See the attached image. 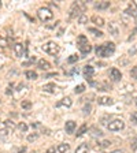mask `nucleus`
Masks as SVG:
<instances>
[{"label": "nucleus", "instance_id": "37998d69", "mask_svg": "<svg viewBox=\"0 0 137 153\" xmlns=\"http://www.w3.org/2000/svg\"><path fill=\"white\" fill-rule=\"evenodd\" d=\"M136 105H137V99H136Z\"/></svg>", "mask_w": 137, "mask_h": 153}, {"label": "nucleus", "instance_id": "7c9ffc66", "mask_svg": "<svg viewBox=\"0 0 137 153\" xmlns=\"http://www.w3.org/2000/svg\"><path fill=\"white\" fill-rule=\"evenodd\" d=\"M7 45H8V40H7L6 37H3V36H0V47L6 48Z\"/></svg>", "mask_w": 137, "mask_h": 153}, {"label": "nucleus", "instance_id": "4be33fe9", "mask_svg": "<svg viewBox=\"0 0 137 153\" xmlns=\"http://www.w3.org/2000/svg\"><path fill=\"white\" fill-rule=\"evenodd\" d=\"M69 149H70L69 143H61V145L58 146V152H59V153H66Z\"/></svg>", "mask_w": 137, "mask_h": 153}, {"label": "nucleus", "instance_id": "4c0bfd02", "mask_svg": "<svg viewBox=\"0 0 137 153\" xmlns=\"http://www.w3.org/2000/svg\"><path fill=\"white\" fill-rule=\"evenodd\" d=\"M130 118H132V122H133V124H136V126H137V112H133Z\"/></svg>", "mask_w": 137, "mask_h": 153}, {"label": "nucleus", "instance_id": "6ab92c4d", "mask_svg": "<svg viewBox=\"0 0 137 153\" xmlns=\"http://www.w3.org/2000/svg\"><path fill=\"white\" fill-rule=\"evenodd\" d=\"M44 92H49V93H54L56 90V85L55 83H48V85H44L43 86Z\"/></svg>", "mask_w": 137, "mask_h": 153}, {"label": "nucleus", "instance_id": "f8f14e48", "mask_svg": "<svg viewBox=\"0 0 137 153\" xmlns=\"http://www.w3.org/2000/svg\"><path fill=\"white\" fill-rule=\"evenodd\" d=\"M109 32H110V34H112L114 37H117V36H118V26H117V23H115V22H110Z\"/></svg>", "mask_w": 137, "mask_h": 153}, {"label": "nucleus", "instance_id": "c756f323", "mask_svg": "<svg viewBox=\"0 0 137 153\" xmlns=\"http://www.w3.org/2000/svg\"><path fill=\"white\" fill-rule=\"evenodd\" d=\"M18 130L22 131V133H26V131H28V124L23 123V122H21V123L18 124Z\"/></svg>", "mask_w": 137, "mask_h": 153}, {"label": "nucleus", "instance_id": "dca6fc26", "mask_svg": "<svg viewBox=\"0 0 137 153\" xmlns=\"http://www.w3.org/2000/svg\"><path fill=\"white\" fill-rule=\"evenodd\" d=\"M110 7V1H99V3H95V8L96 10H106Z\"/></svg>", "mask_w": 137, "mask_h": 153}, {"label": "nucleus", "instance_id": "72a5a7b5", "mask_svg": "<svg viewBox=\"0 0 137 153\" xmlns=\"http://www.w3.org/2000/svg\"><path fill=\"white\" fill-rule=\"evenodd\" d=\"M38 138V134L37 133H33V134H29L28 135V141L29 142H33V141H36Z\"/></svg>", "mask_w": 137, "mask_h": 153}, {"label": "nucleus", "instance_id": "473e14b6", "mask_svg": "<svg viewBox=\"0 0 137 153\" xmlns=\"http://www.w3.org/2000/svg\"><path fill=\"white\" fill-rule=\"evenodd\" d=\"M76 62H78V56H77V55H71V56L67 59V63L69 64H73V63H76Z\"/></svg>", "mask_w": 137, "mask_h": 153}, {"label": "nucleus", "instance_id": "a211bd4d", "mask_svg": "<svg viewBox=\"0 0 137 153\" xmlns=\"http://www.w3.org/2000/svg\"><path fill=\"white\" fill-rule=\"evenodd\" d=\"M80 51L82 55H88L91 51H92V45H89V42L85 45H82V47H80Z\"/></svg>", "mask_w": 137, "mask_h": 153}, {"label": "nucleus", "instance_id": "aec40b11", "mask_svg": "<svg viewBox=\"0 0 137 153\" xmlns=\"http://www.w3.org/2000/svg\"><path fill=\"white\" fill-rule=\"evenodd\" d=\"M85 44H88V38H86L85 36H78V38H77V45H78V48Z\"/></svg>", "mask_w": 137, "mask_h": 153}, {"label": "nucleus", "instance_id": "2eb2a0df", "mask_svg": "<svg viewBox=\"0 0 137 153\" xmlns=\"http://www.w3.org/2000/svg\"><path fill=\"white\" fill-rule=\"evenodd\" d=\"M37 64H38V68H41V70H48V68L51 67V64L48 63L45 59H40V60L37 62Z\"/></svg>", "mask_w": 137, "mask_h": 153}, {"label": "nucleus", "instance_id": "f3484780", "mask_svg": "<svg viewBox=\"0 0 137 153\" xmlns=\"http://www.w3.org/2000/svg\"><path fill=\"white\" fill-rule=\"evenodd\" d=\"M92 22L95 23L96 26H100L102 27L103 25H104V19L102 18V16H97V15H93L92 16Z\"/></svg>", "mask_w": 137, "mask_h": 153}, {"label": "nucleus", "instance_id": "7ed1b4c3", "mask_svg": "<svg viewBox=\"0 0 137 153\" xmlns=\"http://www.w3.org/2000/svg\"><path fill=\"white\" fill-rule=\"evenodd\" d=\"M124 127H125V122L122 120V119H114V120H111L107 124V128H109L110 131H119Z\"/></svg>", "mask_w": 137, "mask_h": 153}, {"label": "nucleus", "instance_id": "79ce46f5", "mask_svg": "<svg viewBox=\"0 0 137 153\" xmlns=\"http://www.w3.org/2000/svg\"><path fill=\"white\" fill-rule=\"evenodd\" d=\"M111 153H124V150L118 149V150H114V152H111Z\"/></svg>", "mask_w": 137, "mask_h": 153}, {"label": "nucleus", "instance_id": "b1692460", "mask_svg": "<svg viewBox=\"0 0 137 153\" xmlns=\"http://www.w3.org/2000/svg\"><path fill=\"white\" fill-rule=\"evenodd\" d=\"M88 32L92 33V34H95L96 37H102V36H103V33L100 32V30H97V29H95V27H89V29H88Z\"/></svg>", "mask_w": 137, "mask_h": 153}, {"label": "nucleus", "instance_id": "cd10ccee", "mask_svg": "<svg viewBox=\"0 0 137 153\" xmlns=\"http://www.w3.org/2000/svg\"><path fill=\"white\" fill-rule=\"evenodd\" d=\"M21 105H22V108H23V109H26V111L32 108V102L28 101V100H23V101L21 102Z\"/></svg>", "mask_w": 137, "mask_h": 153}, {"label": "nucleus", "instance_id": "c9c22d12", "mask_svg": "<svg viewBox=\"0 0 137 153\" xmlns=\"http://www.w3.org/2000/svg\"><path fill=\"white\" fill-rule=\"evenodd\" d=\"M78 22H80L81 25H84V23H86V22H88V16H86V15H84V14H82V15H81L80 18H78Z\"/></svg>", "mask_w": 137, "mask_h": 153}, {"label": "nucleus", "instance_id": "c03bdc74", "mask_svg": "<svg viewBox=\"0 0 137 153\" xmlns=\"http://www.w3.org/2000/svg\"><path fill=\"white\" fill-rule=\"evenodd\" d=\"M0 7H1V3H0Z\"/></svg>", "mask_w": 137, "mask_h": 153}, {"label": "nucleus", "instance_id": "58836bf2", "mask_svg": "<svg viewBox=\"0 0 137 153\" xmlns=\"http://www.w3.org/2000/svg\"><path fill=\"white\" fill-rule=\"evenodd\" d=\"M45 153H55V148H54V146H52V148H49V149H48Z\"/></svg>", "mask_w": 137, "mask_h": 153}, {"label": "nucleus", "instance_id": "9d476101", "mask_svg": "<svg viewBox=\"0 0 137 153\" xmlns=\"http://www.w3.org/2000/svg\"><path fill=\"white\" fill-rule=\"evenodd\" d=\"M76 122H73V120H69V122H66V126H64V130H66V133L67 134H73L74 133V130H76Z\"/></svg>", "mask_w": 137, "mask_h": 153}, {"label": "nucleus", "instance_id": "ea45409f", "mask_svg": "<svg viewBox=\"0 0 137 153\" xmlns=\"http://www.w3.org/2000/svg\"><path fill=\"white\" fill-rule=\"evenodd\" d=\"M136 51H137V48H133V49H130V51H129V53H130V55H134V53H136Z\"/></svg>", "mask_w": 137, "mask_h": 153}, {"label": "nucleus", "instance_id": "2f4dec72", "mask_svg": "<svg viewBox=\"0 0 137 153\" xmlns=\"http://www.w3.org/2000/svg\"><path fill=\"white\" fill-rule=\"evenodd\" d=\"M10 133H13V130H8V128H4V130H0V138H6Z\"/></svg>", "mask_w": 137, "mask_h": 153}, {"label": "nucleus", "instance_id": "bb28decb", "mask_svg": "<svg viewBox=\"0 0 137 153\" xmlns=\"http://www.w3.org/2000/svg\"><path fill=\"white\" fill-rule=\"evenodd\" d=\"M82 92H85V85H78L74 88V93H76V94H80V93H82Z\"/></svg>", "mask_w": 137, "mask_h": 153}, {"label": "nucleus", "instance_id": "423d86ee", "mask_svg": "<svg viewBox=\"0 0 137 153\" xmlns=\"http://www.w3.org/2000/svg\"><path fill=\"white\" fill-rule=\"evenodd\" d=\"M110 79H111L112 82H118V81H121L122 79L121 71H119L118 68H111V70H110Z\"/></svg>", "mask_w": 137, "mask_h": 153}, {"label": "nucleus", "instance_id": "ddd939ff", "mask_svg": "<svg viewBox=\"0 0 137 153\" xmlns=\"http://www.w3.org/2000/svg\"><path fill=\"white\" fill-rule=\"evenodd\" d=\"M88 150H89V145L84 142V143H81V145L77 146V149L74 153H88Z\"/></svg>", "mask_w": 137, "mask_h": 153}, {"label": "nucleus", "instance_id": "412c9836", "mask_svg": "<svg viewBox=\"0 0 137 153\" xmlns=\"http://www.w3.org/2000/svg\"><path fill=\"white\" fill-rule=\"evenodd\" d=\"M25 76L26 78H28V79H37V73H36V71H32V70H28L25 73Z\"/></svg>", "mask_w": 137, "mask_h": 153}, {"label": "nucleus", "instance_id": "1a4fd4ad", "mask_svg": "<svg viewBox=\"0 0 137 153\" xmlns=\"http://www.w3.org/2000/svg\"><path fill=\"white\" fill-rule=\"evenodd\" d=\"M125 14H128V15H130V16H133V18H136V16H137V6H136L134 3L129 4V7H128V10L125 11Z\"/></svg>", "mask_w": 137, "mask_h": 153}, {"label": "nucleus", "instance_id": "6e6552de", "mask_svg": "<svg viewBox=\"0 0 137 153\" xmlns=\"http://www.w3.org/2000/svg\"><path fill=\"white\" fill-rule=\"evenodd\" d=\"M14 51H15V53L18 57H22L23 55H25V47H23L22 44L16 42V44H14Z\"/></svg>", "mask_w": 137, "mask_h": 153}, {"label": "nucleus", "instance_id": "a878e982", "mask_svg": "<svg viewBox=\"0 0 137 153\" xmlns=\"http://www.w3.org/2000/svg\"><path fill=\"white\" fill-rule=\"evenodd\" d=\"M89 131H91V134H92L93 137H102V135H103V133H102V131H100V130H97V128H95V127H92Z\"/></svg>", "mask_w": 137, "mask_h": 153}, {"label": "nucleus", "instance_id": "f03ea898", "mask_svg": "<svg viewBox=\"0 0 137 153\" xmlns=\"http://www.w3.org/2000/svg\"><path fill=\"white\" fill-rule=\"evenodd\" d=\"M37 15H38V19L43 21V22H48V21H51V19L54 18V13H52L49 8H47V7L38 8Z\"/></svg>", "mask_w": 137, "mask_h": 153}, {"label": "nucleus", "instance_id": "9b49d317", "mask_svg": "<svg viewBox=\"0 0 137 153\" xmlns=\"http://www.w3.org/2000/svg\"><path fill=\"white\" fill-rule=\"evenodd\" d=\"M97 102H99V105H112L114 104V100L111 97H99Z\"/></svg>", "mask_w": 137, "mask_h": 153}, {"label": "nucleus", "instance_id": "39448f33", "mask_svg": "<svg viewBox=\"0 0 137 153\" xmlns=\"http://www.w3.org/2000/svg\"><path fill=\"white\" fill-rule=\"evenodd\" d=\"M81 7L78 6V1H76V3H73V6H71V10H70V18H76V16H78L80 18L82 14H81Z\"/></svg>", "mask_w": 137, "mask_h": 153}, {"label": "nucleus", "instance_id": "0eeeda50", "mask_svg": "<svg viewBox=\"0 0 137 153\" xmlns=\"http://www.w3.org/2000/svg\"><path fill=\"white\" fill-rule=\"evenodd\" d=\"M95 75V68L92 66H85L84 67V76H85L88 81H91V78Z\"/></svg>", "mask_w": 137, "mask_h": 153}, {"label": "nucleus", "instance_id": "5701e85b", "mask_svg": "<svg viewBox=\"0 0 137 153\" xmlns=\"http://www.w3.org/2000/svg\"><path fill=\"white\" fill-rule=\"evenodd\" d=\"M86 131H88V126H86V124H82V126L77 130V133H76L77 137H81V135H82V134H85Z\"/></svg>", "mask_w": 137, "mask_h": 153}, {"label": "nucleus", "instance_id": "4468645a", "mask_svg": "<svg viewBox=\"0 0 137 153\" xmlns=\"http://www.w3.org/2000/svg\"><path fill=\"white\" fill-rule=\"evenodd\" d=\"M71 104H73V101H71V99L70 97H66V99H63L62 101H59V102H56V107L59 108V107H71Z\"/></svg>", "mask_w": 137, "mask_h": 153}, {"label": "nucleus", "instance_id": "393cba45", "mask_svg": "<svg viewBox=\"0 0 137 153\" xmlns=\"http://www.w3.org/2000/svg\"><path fill=\"white\" fill-rule=\"evenodd\" d=\"M91 111H92V105H91V104H85V105H84L82 114L85 115V116H86V115H89V114H91Z\"/></svg>", "mask_w": 137, "mask_h": 153}, {"label": "nucleus", "instance_id": "f257e3e1", "mask_svg": "<svg viewBox=\"0 0 137 153\" xmlns=\"http://www.w3.org/2000/svg\"><path fill=\"white\" fill-rule=\"evenodd\" d=\"M95 52L99 57H109L115 52V45L114 42H106L103 45H97Z\"/></svg>", "mask_w": 137, "mask_h": 153}, {"label": "nucleus", "instance_id": "20e7f679", "mask_svg": "<svg viewBox=\"0 0 137 153\" xmlns=\"http://www.w3.org/2000/svg\"><path fill=\"white\" fill-rule=\"evenodd\" d=\"M43 51L49 55H56L58 52H59V45L54 41H49L48 44H45L44 47H43Z\"/></svg>", "mask_w": 137, "mask_h": 153}, {"label": "nucleus", "instance_id": "c85d7f7f", "mask_svg": "<svg viewBox=\"0 0 137 153\" xmlns=\"http://www.w3.org/2000/svg\"><path fill=\"white\" fill-rule=\"evenodd\" d=\"M4 126H6V128H8V130H14L15 123H14L13 120H6V122H4Z\"/></svg>", "mask_w": 137, "mask_h": 153}, {"label": "nucleus", "instance_id": "f704fd0d", "mask_svg": "<svg viewBox=\"0 0 137 153\" xmlns=\"http://www.w3.org/2000/svg\"><path fill=\"white\" fill-rule=\"evenodd\" d=\"M110 145H111V141L106 140V141H103V142L100 143V149H104V148H109Z\"/></svg>", "mask_w": 137, "mask_h": 153}, {"label": "nucleus", "instance_id": "e433bc0d", "mask_svg": "<svg viewBox=\"0 0 137 153\" xmlns=\"http://www.w3.org/2000/svg\"><path fill=\"white\" fill-rule=\"evenodd\" d=\"M130 75L133 76L134 79L137 81V66H134L133 68H132V70H130Z\"/></svg>", "mask_w": 137, "mask_h": 153}, {"label": "nucleus", "instance_id": "a19ab883", "mask_svg": "<svg viewBox=\"0 0 137 153\" xmlns=\"http://www.w3.org/2000/svg\"><path fill=\"white\" fill-rule=\"evenodd\" d=\"M26 152V148H22L21 150H18V153H25Z\"/></svg>", "mask_w": 137, "mask_h": 153}]
</instances>
